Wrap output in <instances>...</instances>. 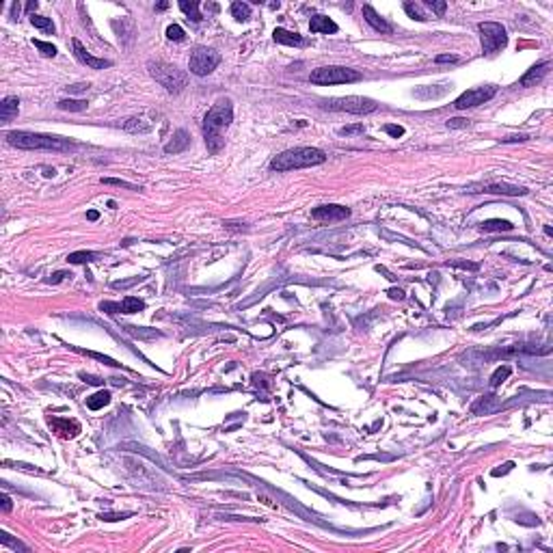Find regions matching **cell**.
<instances>
[{"label": "cell", "mask_w": 553, "mask_h": 553, "mask_svg": "<svg viewBox=\"0 0 553 553\" xmlns=\"http://www.w3.org/2000/svg\"><path fill=\"white\" fill-rule=\"evenodd\" d=\"M231 121H233V106L229 100H218L206 112V119H203V136H206V145L212 154L221 151L223 130L229 128Z\"/></svg>", "instance_id": "1"}, {"label": "cell", "mask_w": 553, "mask_h": 553, "mask_svg": "<svg viewBox=\"0 0 553 553\" xmlns=\"http://www.w3.org/2000/svg\"><path fill=\"white\" fill-rule=\"evenodd\" d=\"M327 160V154L318 147H294L281 151L279 156L272 158L270 169L285 173V171H294V169H305V166H316L322 164Z\"/></svg>", "instance_id": "2"}, {"label": "cell", "mask_w": 553, "mask_h": 553, "mask_svg": "<svg viewBox=\"0 0 553 553\" xmlns=\"http://www.w3.org/2000/svg\"><path fill=\"white\" fill-rule=\"evenodd\" d=\"M7 141L18 149H52V151H67L74 147L72 141L63 139V136H52V134H39V132H9Z\"/></svg>", "instance_id": "3"}, {"label": "cell", "mask_w": 553, "mask_h": 553, "mask_svg": "<svg viewBox=\"0 0 553 553\" xmlns=\"http://www.w3.org/2000/svg\"><path fill=\"white\" fill-rule=\"evenodd\" d=\"M309 80L314 85H346V82H359L361 74L354 70H348V67H339V65H329V67H318V70L312 72Z\"/></svg>", "instance_id": "4"}, {"label": "cell", "mask_w": 553, "mask_h": 553, "mask_svg": "<svg viewBox=\"0 0 553 553\" xmlns=\"http://www.w3.org/2000/svg\"><path fill=\"white\" fill-rule=\"evenodd\" d=\"M149 72L169 93H179V91L186 87V74L179 72L175 65L160 63V60H158V63H149Z\"/></svg>", "instance_id": "5"}, {"label": "cell", "mask_w": 553, "mask_h": 553, "mask_svg": "<svg viewBox=\"0 0 553 553\" xmlns=\"http://www.w3.org/2000/svg\"><path fill=\"white\" fill-rule=\"evenodd\" d=\"M322 106L327 110H346V112H354V115H365V112L376 110V102L370 100V97H361V95L335 97V100H327Z\"/></svg>", "instance_id": "6"}, {"label": "cell", "mask_w": 553, "mask_h": 553, "mask_svg": "<svg viewBox=\"0 0 553 553\" xmlns=\"http://www.w3.org/2000/svg\"><path fill=\"white\" fill-rule=\"evenodd\" d=\"M480 37H482V50L484 54H495L497 50H502L506 43H508V35H506V28L497 22H482L478 24Z\"/></svg>", "instance_id": "7"}, {"label": "cell", "mask_w": 553, "mask_h": 553, "mask_svg": "<svg viewBox=\"0 0 553 553\" xmlns=\"http://www.w3.org/2000/svg\"><path fill=\"white\" fill-rule=\"evenodd\" d=\"M221 63V54L210 48H195V52L191 54V60H188V67H191V74L195 76H208L216 70V65Z\"/></svg>", "instance_id": "8"}, {"label": "cell", "mask_w": 553, "mask_h": 553, "mask_svg": "<svg viewBox=\"0 0 553 553\" xmlns=\"http://www.w3.org/2000/svg\"><path fill=\"white\" fill-rule=\"evenodd\" d=\"M495 93H497V87L495 85H482V87H475V89L465 91V93L460 95L456 102H454V106H456L458 110L473 108V106H480L484 102H488Z\"/></svg>", "instance_id": "9"}, {"label": "cell", "mask_w": 553, "mask_h": 553, "mask_svg": "<svg viewBox=\"0 0 553 553\" xmlns=\"http://www.w3.org/2000/svg\"><path fill=\"white\" fill-rule=\"evenodd\" d=\"M312 216L320 223H337L344 221V218L350 216V210L344 206H335V203H329V206H320L312 212Z\"/></svg>", "instance_id": "10"}, {"label": "cell", "mask_w": 553, "mask_h": 553, "mask_svg": "<svg viewBox=\"0 0 553 553\" xmlns=\"http://www.w3.org/2000/svg\"><path fill=\"white\" fill-rule=\"evenodd\" d=\"M48 423L52 428V433H56L60 439H74L80 433V423L76 419L67 417H48Z\"/></svg>", "instance_id": "11"}, {"label": "cell", "mask_w": 553, "mask_h": 553, "mask_svg": "<svg viewBox=\"0 0 553 553\" xmlns=\"http://www.w3.org/2000/svg\"><path fill=\"white\" fill-rule=\"evenodd\" d=\"M72 45H74V54H76V58H78L80 63L89 65L91 70H104V67H110V65H112L108 58H95L93 54H89L87 48H85V45H82L78 39H74Z\"/></svg>", "instance_id": "12"}, {"label": "cell", "mask_w": 553, "mask_h": 553, "mask_svg": "<svg viewBox=\"0 0 553 553\" xmlns=\"http://www.w3.org/2000/svg\"><path fill=\"white\" fill-rule=\"evenodd\" d=\"M549 67H551L549 60H542V63L534 65V67H529V72L523 76V78L519 80V85H521V87H534L536 82H540V80L544 78V76H547Z\"/></svg>", "instance_id": "13"}, {"label": "cell", "mask_w": 553, "mask_h": 553, "mask_svg": "<svg viewBox=\"0 0 553 553\" xmlns=\"http://www.w3.org/2000/svg\"><path fill=\"white\" fill-rule=\"evenodd\" d=\"M363 18H365L367 24L372 26L374 30H378V33H391V24L385 18H381V15H378L370 5L363 7Z\"/></svg>", "instance_id": "14"}, {"label": "cell", "mask_w": 553, "mask_h": 553, "mask_svg": "<svg viewBox=\"0 0 553 553\" xmlns=\"http://www.w3.org/2000/svg\"><path fill=\"white\" fill-rule=\"evenodd\" d=\"M18 110H20V100L15 95H7L3 104H0V121L9 124L13 117H18Z\"/></svg>", "instance_id": "15"}, {"label": "cell", "mask_w": 553, "mask_h": 553, "mask_svg": "<svg viewBox=\"0 0 553 553\" xmlns=\"http://www.w3.org/2000/svg\"><path fill=\"white\" fill-rule=\"evenodd\" d=\"M309 28H312V33H337V24L327 15H314L312 22H309Z\"/></svg>", "instance_id": "16"}, {"label": "cell", "mask_w": 553, "mask_h": 553, "mask_svg": "<svg viewBox=\"0 0 553 553\" xmlns=\"http://www.w3.org/2000/svg\"><path fill=\"white\" fill-rule=\"evenodd\" d=\"M188 145H191V136H188V132L177 130L175 136H173V141L164 145V151L166 154H179V151H184Z\"/></svg>", "instance_id": "17"}, {"label": "cell", "mask_w": 553, "mask_h": 553, "mask_svg": "<svg viewBox=\"0 0 553 553\" xmlns=\"http://www.w3.org/2000/svg\"><path fill=\"white\" fill-rule=\"evenodd\" d=\"M275 41L277 43H283V45H300L302 43V37L298 33H292V30H285V28H275Z\"/></svg>", "instance_id": "18"}, {"label": "cell", "mask_w": 553, "mask_h": 553, "mask_svg": "<svg viewBox=\"0 0 553 553\" xmlns=\"http://www.w3.org/2000/svg\"><path fill=\"white\" fill-rule=\"evenodd\" d=\"M484 193H499V195H525L527 191L521 186H510V184H488L484 186Z\"/></svg>", "instance_id": "19"}, {"label": "cell", "mask_w": 553, "mask_h": 553, "mask_svg": "<svg viewBox=\"0 0 553 553\" xmlns=\"http://www.w3.org/2000/svg\"><path fill=\"white\" fill-rule=\"evenodd\" d=\"M108 402H110V393L108 391H97L91 398H87V406L91 408V411H100V408H104Z\"/></svg>", "instance_id": "20"}, {"label": "cell", "mask_w": 553, "mask_h": 553, "mask_svg": "<svg viewBox=\"0 0 553 553\" xmlns=\"http://www.w3.org/2000/svg\"><path fill=\"white\" fill-rule=\"evenodd\" d=\"M482 231H510L512 223L510 221H502V218H490V221H484L480 225Z\"/></svg>", "instance_id": "21"}, {"label": "cell", "mask_w": 553, "mask_h": 553, "mask_svg": "<svg viewBox=\"0 0 553 553\" xmlns=\"http://www.w3.org/2000/svg\"><path fill=\"white\" fill-rule=\"evenodd\" d=\"M179 9L184 11L188 15V20H193V22H201V13H199V3L197 0H179Z\"/></svg>", "instance_id": "22"}, {"label": "cell", "mask_w": 553, "mask_h": 553, "mask_svg": "<svg viewBox=\"0 0 553 553\" xmlns=\"http://www.w3.org/2000/svg\"><path fill=\"white\" fill-rule=\"evenodd\" d=\"M141 309H145V302L136 296H126L124 302H121V314H136Z\"/></svg>", "instance_id": "23"}, {"label": "cell", "mask_w": 553, "mask_h": 553, "mask_svg": "<svg viewBox=\"0 0 553 553\" xmlns=\"http://www.w3.org/2000/svg\"><path fill=\"white\" fill-rule=\"evenodd\" d=\"M510 374H512V367L510 365H499L495 370V374L490 376V387H499V385H502Z\"/></svg>", "instance_id": "24"}, {"label": "cell", "mask_w": 553, "mask_h": 553, "mask_svg": "<svg viewBox=\"0 0 553 553\" xmlns=\"http://www.w3.org/2000/svg\"><path fill=\"white\" fill-rule=\"evenodd\" d=\"M231 15H233L236 20L244 22V20L251 18V7H249L247 3H233V5H231Z\"/></svg>", "instance_id": "25"}, {"label": "cell", "mask_w": 553, "mask_h": 553, "mask_svg": "<svg viewBox=\"0 0 553 553\" xmlns=\"http://www.w3.org/2000/svg\"><path fill=\"white\" fill-rule=\"evenodd\" d=\"M87 102L85 100H60L58 102V108L60 110H72V112H80L87 108Z\"/></svg>", "instance_id": "26"}, {"label": "cell", "mask_w": 553, "mask_h": 553, "mask_svg": "<svg viewBox=\"0 0 553 553\" xmlns=\"http://www.w3.org/2000/svg\"><path fill=\"white\" fill-rule=\"evenodd\" d=\"M30 24L41 28V30H48V33H54V24H52L50 18H43V15H30Z\"/></svg>", "instance_id": "27"}, {"label": "cell", "mask_w": 553, "mask_h": 553, "mask_svg": "<svg viewBox=\"0 0 553 553\" xmlns=\"http://www.w3.org/2000/svg\"><path fill=\"white\" fill-rule=\"evenodd\" d=\"M97 253H91V251H78V253H72L70 257H67V262L70 264H87L91 260H95Z\"/></svg>", "instance_id": "28"}, {"label": "cell", "mask_w": 553, "mask_h": 553, "mask_svg": "<svg viewBox=\"0 0 553 553\" xmlns=\"http://www.w3.org/2000/svg\"><path fill=\"white\" fill-rule=\"evenodd\" d=\"M33 43H35V48L41 50V54H45V56H56V48H54L52 43L41 41V39H33Z\"/></svg>", "instance_id": "29"}, {"label": "cell", "mask_w": 553, "mask_h": 553, "mask_svg": "<svg viewBox=\"0 0 553 553\" xmlns=\"http://www.w3.org/2000/svg\"><path fill=\"white\" fill-rule=\"evenodd\" d=\"M166 37H169L171 41H181L184 39V28H181L179 24H171L169 28H166Z\"/></svg>", "instance_id": "30"}, {"label": "cell", "mask_w": 553, "mask_h": 553, "mask_svg": "<svg viewBox=\"0 0 553 553\" xmlns=\"http://www.w3.org/2000/svg\"><path fill=\"white\" fill-rule=\"evenodd\" d=\"M102 184H106V186H121V188H130V191H139V186L130 184V181H124V179H112V177H102Z\"/></svg>", "instance_id": "31"}, {"label": "cell", "mask_w": 553, "mask_h": 553, "mask_svg": "<svg viewBox=\"0 0 553 553\" xmlns=\"http://www.w3.org/2000/svg\"><path fill=\"white\" fill-rule=\"evenodd\" d=\"M404 11H406L408 15H411L413 20H419V22L426 20V15H423V13L419 11V7H415L413 3H406V5H404Z\"/></svg>", "instance_id": "32"}, {"label": "cell", "mask_w": 553, "mask_h": 553, "mask_svg": "<svg viewBox=\"0 0 553 553\" xmlns=\"http://www.w3.org/2000/svg\"><path fill=\"white\" fill-rule=\"evenodd\" d=\"M80 352H85L87 357H93V359H100V361H104L106 365H112V367H119V365H121V363H117L115 359H110V357H104V354H100V352H91V350H89V352H87V350H80Z\"/></svg>", "instance_id": "33"}, {"label": "cell", "mask_w": 553, "mask_h": 553, "mask_svg": "<svg viewBox=\"0 0 553 553\" xmlns=\"http://www.w3.org/2000/svg\"><path fill=\"white\" fill-rule=\"evenodd\" d=\"M339 132H342L344 136H352V134H363L365 132V128H363V124H357V126H346Z\"/></svg>", "instance_id": "34"}, {"label": "cell", "mask_w": 553, "mask_h": 553, "mask_svg": "<svg viewBox=\"0 0 553 553\" xmlns=\"http://www.w3.org/2000/svg\"><path fill=\"white\" fill-rule=\"evenodd\" d=\"M426 7H430V9H433L437 15H443L445 13V9H448V3H435V0H426V3H423Z\"/></svg>", "instance_id": "35"}, {"label": "cell", "mask_w": 553, "mask_h": 553, "mask_svg": "<svg viewBox=\"0 0 553 553\" xmlns=\"http://www.w3.org/2000/svg\"><path fill=\"white\" fill-rule=\"evenodd\" d=\"M0 540H3V544H9V547H13V549H20V551H28V547H26V544H22V542H15V540H11V536H9V534H3V536H0Z\"/></svg>", "instance_id": "36"}, {"label": "cell", "mask_w": 553, "mask_h": 553, "mask_svg": "<svg viewBox=\"0 0 553 553\" xmlns=\"http://www.w3.org/2000/svg\"><path fill=\"white\" fill-rule=\"evenodd\" d=\"M385 132H387L389 136H393V139H400V136H404V128L389 124V126H385Z\"/></svg>", "instance_id": "37"}, {"label": "cell", "mask_w": 553, "mask_h": 553, "mask_svg": "<svg viewBox=\"0 0 553 553\" xmlns=\"http://www.w3.org/2000/svg\"><path fill=\"white\" fill-rule=\"evenodd\" d=\"M435 60H437V63H456L458 56H452V54H441V56H437Z\"/></svg>", "instance_id": "38"}, {"label": "cell", "mask_w": 553, "mask_h": 553, "mask_svg": "<svg viewBox=\"0 0 553 553\" xmlns=\"http://www.w3.org/2000/svg\"><path fill=\"white\" fill-rule=\"evenodd\" d=\"M448 126L450 128H467V121L465 119H450Z\"/></svg>", "instance_id": "39"}, {"label": "cell", "mask_w": 553, "mask_h": 553, "mask_svg": "<svg viewBox=\"0 0 553 553\" xmlns=\"http://www.w3.org/2000/svg\"><path fill=\"white\" fill-rule=\"evenodd\" d=\"M13 504H11V497L9 495H3V512H11Z\"/></svg>", "instance_id": "40"}, {"label": "cell", "mask_w": 553, "mask_h": 553, "mask_svg": "<svg viewBox=\"0 0 553 553\" xmlns=\"http://www.w3.org/2000/svg\"><path fill=\"white\" fill-rule=\"evenodd\" d=\"M527 136L525 134H519V136H508V139H504V143H517V141H525Z\"/></svg>", "instance_id": "41"}, {"label": "cell", "mask_w": 553, "mask_h": 553, "mask_svg": "<svg viewBox=\"0 0 553 553\" xmlns=\"http://www.w3.org/2000/svg\"><path fill=\"white\" fill-rule=\"evenodd\" d=\"M82 378H85V381H87L89 385H100V383H102L100 378H95V376H87V374H82Z\"/></svg>", "instance_id": "42"}, {"label": "cell", "mask_w": 553, "mask_h": 553, "mask_svg": "<svg viewBox=\"0 0 553 553\" xmlns=\"http://www.w3.org/2000/svg\"><path fill=\"white\" fill-rule=\"evenodd\" d=\"M87 218H89V221H97V218H100V212L89 210V212H87Z\"/></svg>", "instance_id": "43"}, {"label": "cell", "mask_w": 553, "mask_h": 553, "mask_svg": "<svg viewBox=\"0 0 553 553\" xmlns=\"http://www.w3.org/2000/svg\"><path fill=\"white\" fill-rule=\"evenodd\" d=\"M87 85H76V87H70V91H74V93H78V91H85Z\"/></svg>", "instance_id": "44"}, {"label": "cell", "mask_w": 553, "mask_h": 553, "mask_svg": "<svg viewBox=\"0 0 553 553\" xmlns=\"http://www.w3.org/2000/svg\"><path fill=\"white\" fill-rule=\"evenodd\" d=\"M26 9H28V11H35V9H37V0H35V3H28Z\"/></svg>", "instance_id": "45"}, {"label": "cell", "mask_w": 553, "mask_h": 553, "mask_svg": "<svg viewBox=\"0 0 553 553\" xmlns=\"http://www.w3.org/2000/svg\"><path fill=\"white\" fill-rule=\"evenodd\" d=\"M391 296H393V298H402V292H400V290H398V292L393 290V292H391Z\"/></svg>", "instance_id": "46"}]
</instances>
